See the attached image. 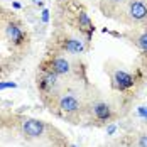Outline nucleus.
Masks as SVG:
<instances>
[{"instance_id": "11", "label": "nucleus", "mask_w": 147, "mask_h": 147, "mask_svg": "<svg viewBox=\"0 0 147 147\" xmlns=\"http://www.w3.org/2000/svg\"><path fill=\"white\" fill-rule=\"evenodd\" d=\"M12 7H14V9H20V3H19V2H14Z\"/></svg>"}, {"instance_id": "5", "label": "nucleus", "mask_w": 147, "mask_h": 147, "mask_svg": "<svg viewBox=\"0 0 147 147\" xmlns=\"http://www.w3.org/2000/svg\"><path fill=\"white\" fill-rule=\"evenodd\" d=\"M112 81H113V88L125 91V90L132 88L135 85V76L129 71H125V69H117L112 76Z\"/></svg>"}, {"instance_id": "3", "label": "nucleus", "mask_w": 147, "mask_h": 147, "mask_svg": "<svg viewBox=\"0 0 147 147\" xmlns=\"http://www.w3.org/2000/svg\"><path fill=\"white\" fill-rule=\"evenodd\" d=\"M56 53H68V54H81L85 51V41L78 36L64 29H58V32L51 37Z\"/></svg>"}, {"instance_id": "7", "label": "nucleus", "mask_w": 147, "mask_h": 147, "mask_svg": "<svg viewBox=\"0 0 147 147\" xmlns=\"http://www.w3.org/2000/svg\"><path fill=\"white\" fill-rule=\"evenodd\" d=\"M93 115L98 118V120H102V122H107L108 118L112 117V108L103 102L95 103L93 105Z\"/></svg>"}, {"instance_id": "2", "label": "nucleus", "mask_w": 147, "mask_h": 147, "mask_svg": "<svg viewBox=\"0 0 147 147\" xmlns=\"http://www.w3.org/2000/svg\"><path fill=\"white\" fill-rule=\"evenodd\" d=\"M22 115L0 113V147H69L54 125H47L42 135H29L22 127Z\"/></svg>"}, {"instance_id": "9", "label": "nucleus", "mask_w": 147, "mask_h": 147, "mask_svg": "<svg viewBox=\"0 0 147 147\" xmlns=\"http://www.w3.org/2000/svg\"><path fill=\"white\" fill-rule=\"evenodd\" d=\"M17 85L12 83V81H0V90H5V88H15Z\"/></svg>"}, {"instance_id": "8", "label": "nucleus", "mask_w": 147, "mask_h": 147, "mask_svg": "<svg viewBox=\"0 0 147 147\" xmlns=\"http://www.w3.org/2000/svg\"><path fill=\"white\" fill-rule=\"evenodd\" d=\"M135 146L137 147H147V134H140L135 139Z\"/></svg>"}, {"instance_id": "4", "label": "nucleus", "mask_w": 147, "mask_h": 147, "mask_svg": "<svg viewBox=\"0 0 147 147\" xmlns=\"http://www.w3.org/2000/svg\"><path fill=\"white\" fill-rule=\"evenodd\" d=\"M53 108H56L58 110L59 115H63L64 118H68V120H73L74 117H78V115H81V112H83V102L73 95V93H63L61 91V95H59L58 98L54 100V103L51 105V110Z\"/></svg>"}, {"instance_id": "6", "label": "nucleus", "mask_w": 147, "mask_h": 147, "mask_svg": "<svg viewBox=\"0 0 147 147\" xmlns=\"http://www.w3.org/2000/svg\"><path fill=\"white\" fill-rule=\"evenodd\" d=\"M134 44L142 53H147V24L134 27Z\"/></svg>"}, {"instance_id": "10", "label": "nucleus", "mask_w": 147, "mask_h": 147, "mask_svg": "<svg viewBox=\"0 0 147 147\" xmlns=\"http://www.w3.org/2000/svg\"><path fill=\"white\" fill-rule=\"evenodd\" d=\"M42 20H44V22L49 20V10H44V12H42Z\"/></svg>"}, {"instance_id": "1", "label": "nucleus", "mask_w": 147, "mask_h": 147, "mask_svg": "<svg viewBox=\"0 0 147 147\" xmlns=\"http://www.w3.org/2000/svg\"><path fill=\"white\" fill-rule=\"evenodd\" d=\"M32 37L26 22L0 5V81L17 71L30 53Z\"/></svg>"}]
</instances>
